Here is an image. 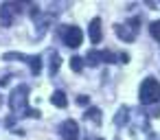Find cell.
<instances>
[{"instance_id":"1","label":"cell","mask_w":160,"mask_h":140,"mask_svg":"<svg viewBox=\"0 0 160 140\" xmlns=\"http://www.w3.org/2000/svg\"><path fill=\"white\" fill-rule=\"evenodd\" d=\"M138 99H140L142 105H153V103H158V101H160V83H158V79H153V77L145 79V81L140 83Z\"/></svg>"},{"instance_id":"2","label":"cell","mask_w":160,"mask_h":140,"mask_svg":"<svg viewBox=\"0 0 160 140\" xmlns=\"http://www.w3.org/2000/svg\"><path fill=\"white\" fill-rule=\"evenodd\" d=\"M138 27H140V20H138V18H132V24H129V22H127V24H116L114 31H116V35H118L123 42H132V40L136 37V33H138Z\"/></svg>"},{"instance_id":"3","label":"cell","mask_w":160,"mask_h":140,"mask_svg":"<svg viewBox=\"0 0 160 140\" xmlns=\"http://www.w3.org/2000/svg\"><path fill=\"white\" fill-rule=\"evenodd\" d=\"M27 96H29V88L27 85H20V88H16L13 92H11V96H9V103H11V109H22V107H27Z\"/></svg>"},{"instance_id":"4","label":"cell","mask_w":160,"mask_h":140,"mask_svg":"<svg viewBox=\"0 0 160 140\" xmlns=\"http://www.w3.org/2000/svg\"><path fill=\"white\" fill-rule=\"evenodd\" d=\"M81 42H83V33H81L79 27H66V29H64V44H66V46L77 48Z\"/></svg>"},{"instance_id":"5","label":"cell","mask_w":160,"mask_h":140,"mask_svg":"<svg viewBox=\"0 0 160 140\" xmlns=\"http://www.w3.org/2000/svg\"><path fill=\"white\" fill-rule=\"evenodd\" d=\"M16 11H20V5L18 2H5L2 7H0V22H2L5 27H9L13 22Z\"/></svg>"},{"instance_id":"6","label":"cell","mask_w":160,"mask_h":140,"mask_svg":"<svg viewBox=\"0 0 160 140\" xmlns=\"http://www.w3.org/2000/svg\"><path fill=\"white\" fill-rule=\"evenodd\" d=\"M59 133H62L64 140H77V138H79V125H77V120H66V123H62Z\"/></svg>"},{"instance_id":"7","label":"cell","mask_w":160,"mask_h":140,"mask_svg":"<svg viewBox=\"0 0 160 140\" xmlns=\"http://www.w3.org/2000/svg\"><path fill=\"white\" fill-rule=\"evenodd\" d=\"M90 40H92L94 44H99V42L103 40V33H101V20H99V18H94V20L90 22Z\"/></svg>"},{"instance_id":"8","label":"cell","mask_w":160,"mask_h":140,"mask_svg":"<svg viewBox=\"0 0 160 140\" xmlns=\"http://www.w3.org/2000/svg\"><path fill=\"white\" fill-rule=\"evenodd\" d=\"M51 103H53L55 107H66V105H68V99H66V94H64L62 90H57V92H53Z\"/></svg>"},{"instance_id":"9","label":"cell","mask_w":160,"mask_h":140,"mask_svg":"<svg viewBox=\"0 0 160 140\" xmlns=\"http://www.w3.org/2000/svg\"><path fill=\"white\" fill-rule=\"evenodd\" d=\"M149 33H151V37H153V40H158V42H160V20H156V22H151V24H149Z\"/></svg>"},{"instance_id":"10","label":"cell","mask_w":160,"mask_h":140,"mask_svg":"<svg viewBox=\"0 0 160 140\" xmlns=\"http://www.w3.org/2000/svg\"><path fill=\"white\" fill-rule=\"evenodd\" d=\"M70 68H72L75 72H79V70L83 68V59H81V57H72V59H70Z\"/></svg>"},{"instance_id":"11","label":"cell","mask_w":160,"mask_h":140,"mask_svg":"<svg viewBox=\"0 0 160 140\" xmlns=\"http://www.w3.org/2000/svg\"><path fill=\"white\" fill-rule=\"evenodd\" d=\"M99 57H101V61H105V64L114 61V55H112L110 51H103V53H99Z\"/></svg>"},{"instance_id":"12","label":"cell","mask_w":160,"mask_h":140,"mask_svg":"<svg viewBox=\"0 0 160 140\" xmlns=\"http://www.w3.org/2000/svg\"><path fill=\"white\" fill-rule=\"evenodd\" d=\"M51 55H53V64H51V72H53V75H55V72H57V66H59V64H62V61H59V57H57V55H55V53H51Z\"/></svg>"},{"instance_id":"13","label":"cell","mask_w":160,"mask_h":140,"mask_svg":"<svg viewBox=\"0 0 160 140\" xmlns=\"http://www.w3.org/2000/svg\"><path fill=\"white\" fill-rule=\"evenodd\" d=\"M86 118H97V120H101V112H99V109H90V112H86Z\"/></svg>"}]
</instances>
